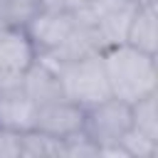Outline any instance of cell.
I'll return each instance as SVG.
<instances>
[{"instance_id":"1","label":"cell","mask_w":158,"mask_h":158,"mask_svg":"<svg viewBox=\"0 0 158 158\" xmlns=\"http://www.w3.org/2000/svg\"><path fill=\"white\" fill-rule=\"evenodd\" d=\"M106 79L111 96L133 104L153 91H158V67H156V54L141 52L126 42L111 44L101 49Z\"/></svg>"},{"instance_id":"2","label":"cell","mask_w":158,"mask_h":158,"mask_svg":"<svg viewBox=\"0 0 158 158\" xmlns=\"http://www.w3.org/2000/svg\"><path fill=\"white\" fill-rule=\"evenodd\" d=\"M54 67L59 72V81H62L64 96L69 101L79 104L81 109H89V106H94V104H99V101L111 96L101 52H91V54H84L79 59L59 62Z\"/></svg>"},{"instance_id":"3","label":"cell","mask_w":158,"mask_h":158,"mask_svg":"<svg viewBox=\"0 0 158 158\" xmlns=\"http://www.w3.org/2000/svg\"><path fill=\"white\" fill-rule=\"evenodd\" d=\"M133 10L136 5H131L128 0H89L84 7L74 10V15L91 30L99 49H106L111 44L126 42V30Z\"/></svg>"},{"instance_id":"4","label":"cell","mask_w":158,"mask_h":158,"mask_svg":"<svg viewBox=\"0 0 158 158\" xmlns=\"http://www.w3.org/2000/svg\"><path fill=\"white\" fill-rule=\"evenodd\" d=\"M99 148L109 143H121V138L131 131V104L109 96L89 109H84V128H81Z\"/></svg>"},{"instance_id":"5","label":"cell","mask_w":158,"mask_h":158,"mask_svg":"<svg viewBox=\"0 0 158 158\" xmlns=\"http://www.w3.org/2000/svg\"><path fill=\"white\" fill-rule=\"evenodd\" d=\"M77 27V15L72 10L57 7H40L35 17L25 25V32L37 54H52L64 44V40Z\"/></svg>"},{"instance_id":"6","label":"cell","mask_w":158,"mask_h":158,"mask_svg":"<svg viewBox=\"0 0 158 158\" xmlns=\"http://www.w3.org/2000/svg\"><path fill=\"white\" fill-rule=\"evenodd\" d=\"M35 57L25 27H0V89L20 84Z\"/></svg>"},{"instance_id":"7","label":"cell","mask_w":158,"mask_h":158,"mask_svg":"<svg viewBox=\"0 0 158 158\" xmlns=\"http://www.w3.org/2000/svg\"><path fill=\"white\" fill-rule=\"evenodd\" d=\"M35 128L64 141L84 128V109L79 104L69 101L67 96L49 101V104H42V106H37Z\"/></svg>"},{"instance_id":"8","label":"cell","mask_w":158,"mask_h":158,"mask_svg":"<svg viewBox=\"0 0 158 158\" xmlns=\"http://www.w3.org/2000/svg\"><path fill=\"white\" fill-rule=\"evenodd\" d=\"M20 84H22L25 94H27L37 106L49 104V101H57V99L64 96L57 67H54L47 57H40V54H37L35 62L27 67V72H25V77H22Z\"/></svg>"},{"instance_id":"9","label":"cell","mask_w":158,"mask_h":158,"mask_svg":"<svg viewBox=\"0 0 158 158\" xmlns=\"http://www.w3.org/2000/svg\"><path fill=\"white\" fill-rule=\"evenodd\" d=\"M37 104L25 94L22 84L0 89V128L10 131H30L35 128Z\"/></svg>"},{"instance_id":"10","label":"cell","mask_w":158,"mask_h":158,"mask_svg":"<svg viewBox=\"0 0 158 158\" xmlns=\"http://www.w3.org/2000/svg\"><path fill=\"white\" fill-rule=\"evenodd\" d=\"M126 44H131L141 52L156 54V49H158V7H156V0L138 5L133 10L128 30H126Z\"/></svg>"},{"instance_id":"11","label":"cell","mask_w":158,"mask_h":158,"mask_svg":"<svg viewBox=\"0 0 158 158\" xmlns=\"http://www.w3.org/2000/svg\"><path fill=\"white\" fill-rule=\"evenodd\" d=\"M131 128L151 141H158V91L131 104Z\"/></svg>"},{"instance_id":"12","label":"cell","mask_w":158,"mask_h":158,"mask_svg":"<svg viewBox=\"0 0 158 158\" xmlns=\"http://www.w3.org/2000/svg\"><path fill=\"white\" fill-rule=\"evenodd\" d=\"M22 158H64V141L37 128L22 131Z\"/></svg>"},{"instance_id":"13","label":"cell","mask_w":158,"mask_h":158,"mask_svg":"<svg viewBox=\"0 0 158 158\" xmlns=\"http://www.w3.org/2000/svg\"><path fill=\"white\" fill-rule=\"evenodd\" d=\"M40 7V0H0V27H25Z\"/></svg>"},{"instance_id":"14","label":"cell","mask_w":158,"mask_h":158,"mask_svg":"<svg viewBox=\"0 0 158 158\" xmlns=\"http://www.w3.org/2000/svg\"><path fill=\"white\" fill-rule=\"evenodd\" d=\"M121 143H123L128 158H153V156H158V141H151V138L136 133L133 128L121 138Z\"/></svg>"},{"instance_id":"15","label":"cell","mask_w":158,"mask_h":158,"mask_svg":"<svg viewBox=\"0 0 158 158\" xmlns=\"http://www.w3.org/2000/svg\"><path fill=\"white\" fill-rule=\"evenodd\" d=\"M64 158H99V146L84 131H79L64 138Z\"/></svg>"},{"instance_id":"16","label":"cell","mask_w":158,"mask_h":158,"mask_svg":"<svg viewBox=\"0 0 158 158\" xmlns=\"http://www.w3.org/2000/svg\"><path fill=\"white\" fill-rule=\"evenodd\" d=\"M0 158H22V133L0 128Z\"/></svg>"},{"instance_id":"17","label":"cell","mask_w":158,"mask_h":158,"mask_svg":"<svg viewBox=\"0 0 158 158\" xmlns=\"http://www.w3.org/2000/svg\"><path fill=\"white\" fill-rule=\"evenodd\" d=\"M42 2V7H57V10H79V7H84L89 0H40Z\"/></svg>"},{"instance_id":"18","label":"cell","mask_w":158,"mask_h":158,"mask_svg":"<svg viewBox=\"0 0 158 158\" xmlns=\"http://www.w3.org/2000/svg\"><path fill=\"white\" fill-rule=\"evenodd\" d=\"M128 2H131V5H136V7H138V5H146V2H153V0H128Z\"/></svg>"}]
</instances>
